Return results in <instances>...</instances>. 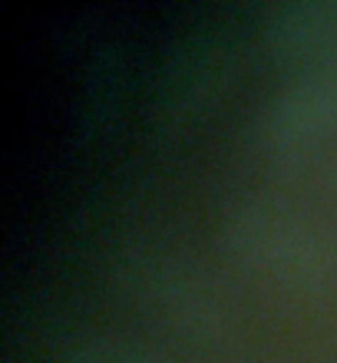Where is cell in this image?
Segmentation results:
<instances>
[{"mask_svg": "<svg viewBox=\"0 0 337 363\" xmlns=\"http://www.w3.org/2000/svg\"><path fill=\"white\" fill-rule=\"evenodd\" d=\"M219 231L238 264L278 284L324 287L337 277V235L281 199H231L219 215Z\"/></svg>", "mask_w": 337, "mask_h": 363, "instance_id": "cell-1", "label": "cell"}, {"mask_svg": "<svg viewBox=\"0 0 337 363\" xmlns=\"http://www.w3.org/2000/svg\"><path fill=\"white\" fill-rule=\"evenodd\" d=\"M334 185H337V165H334Z\"/></svg>", "mask_w": 337, "mask_h": 363, "instance_id": "cell-7", "label": "cell"}, {"mask_svg": "<svg viewBox=\"0 0 337 363\" xmlns=\"http://www.w3.org/2000/svg\"><path fill=\"white\" fill-rule=\"evenodd\" d=\"M337 129V57L318 60L284 79L255 116L261 152L294 159Z\"/></svg>", "mask_w": 337, "mask_h": 363, "instance_id": "cell-3", "label": "cell"}, {"mask_svg": "<svg viewBox=\"0 0 337 363\" xmlns=\"http://www.w3.org/2000/svg\"><path fill=\"white\" fill-rule=\"evenodd\" d=\"M231 53L219 33H192L165 60L155 86V116L162 125L192 123L228 83Z\"/></svg>", "mask_w": 337, "mask_h": 363, "instance_id": "cell-4", "label": "cell"}, {"mask_svg": "<svg viewBox=\"0 0 337 363\" xmlns=\"http://www.w3.org/2000/svg\"><path fill=\"white\" fill-rule=\"evenodd\" d=\"M261 37L281 57L314 53L337 57V0H288L261 20Z\"/></svg>", "mask_w": 337, "mask_h": 363, "instance_id": "cell-5", "label": "cell"}, {"mask_svg": "<svg viewBox=\"0 0 337 363\" xmlns=\"http://www.w3.org/2000/svg\"><path fill=\"white\" fill-rule=\"evenodd\" d=\"M63 363H165L153 357L143 347L123 344V340H87V344L73 347Z\"/></svg>", "mask_w": 337, "mask_h": 363, "instance_id": "cell-6", "label": "cell"}, {"mask_svg": "<svg viewBox=\"0 0 337 363\" xmlns=\"http://www.w3.org/2000/svg\"><path fill=\"white\" fill-rule=\"evenodd\" d=\"M136 304L169 330L192 340H219L228 330V304L192 261L169 251H143L126 264Z\"/></svg>", "mask_w": 337, "mask_h": 363, "instance_id": "cell-2", "label": "cell"}]
</instances>
